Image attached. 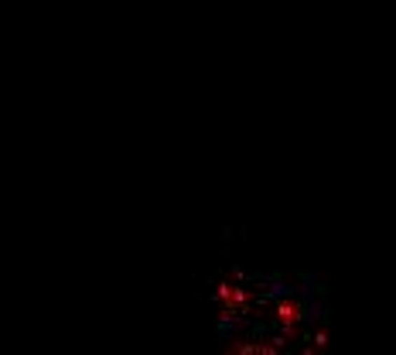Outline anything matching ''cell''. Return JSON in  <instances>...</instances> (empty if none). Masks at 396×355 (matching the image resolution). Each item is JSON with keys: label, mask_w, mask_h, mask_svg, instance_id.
<instances>
[{"label": "cell", "mask_w": 396, "mask_h": 355, "mask_svg": "<svg viewBox=\"0 0 396 355\" xmlns=\"http://www.w3.org/2000/svg\"><path fill=\"white\" fill-rule=\"evenodd\" d=\"M253 301L257 311L239 307L226 314L219 355H325L308 294L284 280H266L264 287L253 283Z\"/></svg>", "instance_id": "1"}]
</instances>
